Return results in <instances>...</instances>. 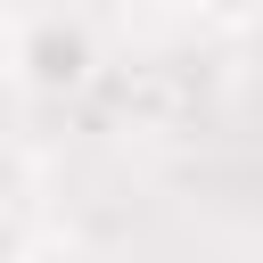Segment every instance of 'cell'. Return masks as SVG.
Masks as SVG:
<instances>
[{
	"instance_id": "1",
	"label": "cell",
	"mask_w": 263,
	"mask_h": 263,
	"mask_svg": "<svg viewBox=\"0 0 263 263\" xmlns=\"http://www.w3.org/2000/svg\"><path fill=\"white\" fill-rule=\"evenodd\" d=\"M8 74L33 99H74L99 74V33L82 16H66V8H33V16L8 25Z\"/></svg>"
},
{
	"instance_id": "2",
	"label": "cell",
	"mask_w": 263,
	"mask_h": 263,
	"mask_svg": "<svg viewBox=\"0 0 263 263\" xmlns=\"http://www.w3.org/2000/svg\"><path fill=\"white\" fill-rule=\"evenodd\" d=\"M8 263H99V255H90L82 238H66V230H49V238H25V247H16Z\"/></svg>"
},
{
	"instance_id": "5",
	"label": "cell",
	"mask_w": 263,
	"mask_h": 263,
	"mask_svg": "<svg viewBox=\"0 0 263 263\" xmlns=\"http://www.w3.org/2000/svg\"><path fill=\"white\" fill-rule=\"evenodd\" d=\"M0 263H8V230H0Z\"/></svg>"
},
{
	"instance_id": "3",
	"label": "cell",
	"mask_w": 263,
	"mask_h": 263,
	"mask_svg": "<svg viewBox=\"0 0 263 263\" xmlns=\"http://www.w3.org/2000/svg\"><path fill=\"white\" fill-rule=\"evenodd\" d=\"M197 16H205V25H255L263 0H197Z\"/></svg>"
},
{
	"instance_id": "4",
	"label": "cell",
	"mask_w": 263,
	"mask_h": 263,
	"mask_svg": "<svg viewBox=\"0 0 263 263\" xmlns=\"http://www.w3.org/2000/svg\"><path fill=\"white\" fill-rule=\"evenodd\" d=\"M156 8H197V0H156Z\"/></svg>"
}]
</instances>
